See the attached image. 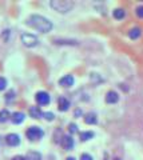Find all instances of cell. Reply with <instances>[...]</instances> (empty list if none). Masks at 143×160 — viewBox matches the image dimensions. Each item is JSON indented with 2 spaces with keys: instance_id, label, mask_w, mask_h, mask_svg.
Instances as JSON below:
<instances>
[{
  "instance_id": "6da1fadb",
  "label": "cell",
  "mask_w": 143,
  "mask_h": 160,
  "mask_svg": "<svg viewBox=\"0 0 143 160\" xmlns=\"http://www.w3.org/2000/svg\"><path fill=\"white\" fill-rule=\"evenodd\" d=\"M27 24L29 27L38 29L40 32H50L52 29V23L48 19H46L44 16H40V15H31L27 19Z\"/></svg>"
},
{
  "instance_id": "7a4b0ae2",
  "label": "cell",
  "mask_w": 143,
  "mask_h": 160,
  "mask_svg": "<svg viewBox=\"0 0 143 160\" xmlns=\"http://www.w3.org/2000/svg\"><path fill=\"white\" fill-rule=\"evenodd\" d=\"M50 4L55 11L62 13L71 11V8L74 7V2H71V0H51Z\"/></svg>"
},
{
  "instance_id": "3957f363",
  "label": "cell",
  "mask_w": 143,
  "mask_h": 160,
  "mask_svg": "<svg viewBox=\"0 0 143 160\" xmlns=\"http://www.w3.org/2000/svg\"><path fill=\"white\" fill-rule=\"evenodd\" d=\"M26 135H27V138H28L29 140H32V142H33V140L42 139L43 135H44V132H43V129L39 128V127H29V128L27 129Z\"/></svg>"
},
{
  "instance_id": "277c9868",
  "label": "cell",
  "mask_w": 143,
  "mask_h": 160,
  "mask_svg": "<svg viewBox=\"0 0 143 160\" xmlns=\"http://www.w3.org/2000/svg\"><path fill=\"white\" fill-rule=\"evenodd\" d=\"M22 42L24 46L27 47H35L38 46V38L35 36V35H31V33H23L22 35Z\"/></svg>"
},
{
  "instance_id": "5b68a950",
  "label": "cell",
  "mask_w": 143,
  "mask_h": 160,
  "mask_svg": "<svg viewBox=\"0 0 143 160\" xmlns=\"http://www.w3.org/2000/svg\"><path fill=\"white\" fill-rule=\"evenodd\" d=\"M35 99H36V102L40 104V106H47V104L50 103V95H48L47 92H44V91L38 92Z\"/></svg>"
},
{
  "instance_id": "8992f818",
  "label": "cell",
  "mask_w": 143,
  "mask_h": 160,
  "mask_svg": "<svg viewBox=\"0 0 143 160\" xmlns=\"http://www.w3.org/2000/svg\"><path fill=\"white\" fill-rule=\"evenodd\" d=\"M6 142H7L8 146L15 147V146H18V144L20 143V138H19V135H16V133H9V135H7Z\"/></svg>"
},
{
  "instance_id": "52a82bcc",
  "label": "cell",
  "mask_w": 143,
  "mask_h": 160,
  "mask_svg": "<svg viewBox=\"0 0 143 160\" xmlns=\"http://www.w3.org/2000/svg\"><path fill=\"white\" fill-rule=\"evenodd\" d=\"M60 143H62L63 148L67 149V151H70V149H72V147H74V139L71 136H63Z\"/></svg>"
},
{
  "instance_id": "ba28073f",
  "label": "cell",
  "mask_w": 143,
  "mask_h": 160,
  "mask_svg": "<svg viewBox=\"0 0 143 160\" xmlns=\"http://www.w3.org/2000/svg\"><path fill=\"white\" fill-rule=\"evenodd\" d=\"M59 84L63 87H71V86H74V78L71 75H66V76H63L59 80Z\"/></svg>"
},
{
  "instance_id": "9c48e42d",
  "label": "cell",
  "mask_w": 143,
  "mask_h": 160,
  "mask_svg": "<svg viewBox=\"0 0 143 160\" xmlns=\"http://www.w3.org/2000/svg\"><path fill=\"white\" fill-rule=\"evenodd\" d=\"M119 100V95H118L115 91H108L106 95V102L110 103V104H114Z\"/></svg>"
},
{
  "instance_id": "30bf717a",
  "label": "cell",
  "mask_w": 143,
  "mask_h": 160,
  "mask_svg": "<svg viewBox=\"0 0 143 160\" xmlns=\"http://www.w3.org/2000/svg\"><path fill=\"white\" fill-rule=\"evenodd\" d=\"M24 118H26V116H24L23 112H13L11 115V120H12L13 124H20L24 120Z\"/></svg>"
},
{
  "instance_id": "8fae6325",
  "label": "cell",
  "mask_w": 143,
  "mask_h": 160,
  "mask_svg": "<svg viewBox=\"0 0 143 160\" xmlns=\"http://www.w3.org/2000/svg\"><path fill=\"white\" fill-rule=\"evenodd\" d=\"M58 104H59V109H60V111H67V109L70 108V102H68L66 98H59Z\"/></svg>"
},
{
  "instance_id": "7c38bea8",
  "label": "cell",
  "mask_w": 143,
  "mask_h": 160,
  "mask_svg": "<svg viewBox=\"0 0 143 160\" xmlns=\"http://www.w3.org/2000/svg\"><path fill=\"white\" fill-rule=\"evenodd\" d=\"M29 115H31V118H33V119H39V118L43 116V113H42L39 107H31L29 108Z\"/></svg>"
},
{
  "instance_id": "4fadbf2b",
  "label": "cell",
  "mask_w": 143,
  "mask_h": 160,
  "mask_svg": "<svg viewBox=\"0 0 143 160\" xmlns=\"http://www.w3.org/2000/svg\"><path fill=\"white\" fill-rule=\"evenodd\" d=\"M140 28L139 27H134L131 29V31L129 32V36H130V39H132V40H135V39H138L140 36Z\"/></svg>"
},
{
  "instance_id": "5bb4252c",
  "label": "cell",
  "mask_w": 143,
  "mask_h": 160,
  "mask_svg": "<svg viewBox=\"0 0 143 160\" xmlns=\"http://www.w3.org/2000/svg\"><path fill=\"white\" fill-rule=\"evenodd\" d=\"M84 122H86L87 124H95V123H96V115L94 113V112L87 113L86 118H84Z\"/></svg>"
},
{
  "instance_id": "9a60e30c",
  "label": "cell",
  "mask_w": 143,
  "mask_h": 160,
  "mask_svg": "<svg viewBox=\"0 0 143 160\" xmlns=\"http://www.w3.org/2000/svg\"><path fill=\"white\" fill-rule=\"evenodd\" d=\"M80 140L82 142H86V140H90L94 138V132L92 131H84V132H80Z\"/></svg>"
},
{
  "instance_id": "2e32d148",
  "label": "cell",
  "mask_w": 143,
  "mask_h": 160,
  "mask_svg": "<svg viewBox=\"0 0 143 160\" xmlns=\"http://www.w3.org/2000/svg\"><path fill=\"white\" fill-rule=\"evenodd\" d=\"M9 118H11V113H9L8 109H3V111H0V123L7 122Z\"/></svg>"
},
{
  "instance_id": "e0dca14e",
  "label": "cell",
  "mask_w": 143,
  "mask_h": 160,
  "mask_svg": "<svg viewBox=\"0 0 143 160\" xmlns=\"http://www.w3.org/2000/svg\"><path fill=\"white\" fill-rule=\"evenodd\" d=\"M26 159H27V160H40L42 156H40V153H39V152L31 151V152H28V155H27Z\"/></svg>"
},
{
  "instance_id": "ac0fdd59",
  "label": "cell",
  "mask_w": 143,
  "mask_h": 160,
  "mask_svg": "<svg viewBox=\"0 0 143 160\" xmlns=\"http://www.w3.org/2000/svg\"><path fill=\"white\" fill-rule=\"evenodd\" d=\"M114 18L115 19H123L125 18V9H122V8H116L114 9Z\"/></svg>"
},
{
  "instance_id": "d6986e66",
  "label": "cell",
  "mask_w": 143,
  "mask_h": 160,
  "mask_svg": "<svg viewBox=\"0 0 143 160\" xmlns=\"http://www.w3.org/2000/svg\"><path fill=\"white\" fill-rule=\"evenodd\" d=\"M68 131H70L71 133L78 132V126H76V124H74V123H71L70 126H68Z\"/></svg>"
},
{
  "instance_id": "ffe728a7",
  "label": "cell",
  "mask_w": 143,
  "mask_h": 160,
  "mask_svg": "<svg viewBox=\"0 0 143 160\" xmlns=\"http://www.w3.org/2000/svg\"><path fill=\"white\" fill-rule=\"evenodd\" d=\"M43 116L46 118L48 122H52V120H54V113H52V112H44V113H43Z\"/></svg>"
},
{
  "instance_id": "44dd1931",
  "label": "cell",
  "mask_w": 143,
  "mask_h": 160,
  "mask_svg": "<svg viewBox=\"0 0 143 160\" xmlns=\"http://www.w3.org/2000/svg\"><path fill=\"white\" fill-rule=\"evenodd\" d=\"M6 87H7V80L4 78H0V91H3Z\"/></svg>"
},
{
  "instance_id": "7402d4cb",
  "label": "cell",
  "mask_w": 143,
  "mask_h": 160,
  "mask_svg": "<svg viewBox=\"0 0 143 160\" xmlns=\"http://www.w3.org/2000/svg\"><path fill=\"white\" fill-rule=\"evenodd\" d=\"M136 16L143 19V6H139V7L136 8Z\"/></svg>"
},
{
  "instance_id": "603a6c76",
  "label": "cell",
  "mask_w": 143,
  "mask_h": 160,
  "mask_svg": "<svg viewBox=\"0 0 143 160\" xmlns=\"http://www.w3.org/2000/svg\"><path fill=\"white\" fill-rule=\"evenodd\" d=\"M80 160H92V156L91 155H88V153H83L80 156Z\"/></svg>"
},
{
  "instance_id": "cb8c5ba5",
  "label": "cell",
  "mask_w": 143,
  "mask_h": 160,
  "mask_svg": "<svg viewBox=\"0 0 143 160\" xmlns=\"http://www.w3.org/2000/svg\"><path fill=\"white\" fill-rule=\"evenodd\" d=\"M13 95H15V93H13V91H9V92L7 93V96H6V99H7V100H8V102H9V100H11V99L13 98Z\"/></svg>"
},
{
  "instance_id": "d4e9b609",
  "label": "cell",
  "mask_w": 143,
  "mask_h": 160,
  "mask_svg": "<svg viewBox=\"0 0 143 160\" xmlns=\"http://www.w3.org/2000/svg\"><path fill=\"white\" fill-rule=\"evenodd\" d=\"M12 160H27V159L24 158V156H15Z\"/></svg>"
},
{
  "instance_id": "484cf974",
  "label": "cell",
  "mask_w": 143,
  "mask_h": 160,
  "mask_svg": "<svg viewBox=\"0 0 143 160\" xmlns=\"http://www.w3.org/2000/svg\"><path fill=\"white\" fill-rule=\"evenodd\" d=\"M82 112H80V109H76V111H75V115H76V116H78V115H80Z\"/></svg>"
},
{
  "instance_id": "4316f807",
  "label": "cell",
  "mask_w": 143,
  "mask_h": 160,
  "mask_svg": "<svg viewBox=\"0 0 143 160\" xmlns=\"http://www.w3.org/2000/svg\"><path fill=\"white\" fill-rule=\"evenodd\" d=\"M67 160H75V159H74V158H67Z\"/></svg>"
},
{
  "instance_id": "83f0119b",
  "label": "cell",
  "mask_w": 143,
  "mask_h": 160,
  "mask_svg": "<svg viewBox=\"0 0 143 160\" xmlns=\"http://www.w3.org/2000/svg\"><path fill=\"white\" fill-rule=\"evenodd\" d=\"M115 160H122V159H119V158H116V159H115Z\"/></svg>"
}]
</instances>
